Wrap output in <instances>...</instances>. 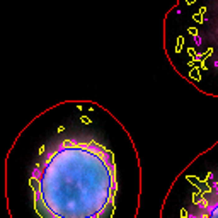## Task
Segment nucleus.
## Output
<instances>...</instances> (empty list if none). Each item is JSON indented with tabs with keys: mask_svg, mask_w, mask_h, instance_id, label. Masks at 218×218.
<instances>
[{
	"mask_svg": "<svg viewBox=\"0 0 218 218\" xmlns=\"http://www.w3.org/2000/svg\"><path fill=\"white\" fill-rule=\"evenodd\" d=\"M159 218H218V141L174 177Z\"/></svg>",
	"mask_w": 218,
	"mask_h": 218,
	"instance_id": "f03ea898",
	"label": "nucleus"
},
{
	"mask_svg": "<svg viewBox=\"0 0 218 218\" xmlns=\"http://www.w3.org/2000/svg\"><path fill=\"white\" fill-rule=\"evenodd\" d=\"M10 218H136L141 164L126 126L94 101L45 109L5 159Z\"/></svg>",
	"mask_w": 218,
	"mask_h": 218,
	"instance_id": "f257e3e1",
	"label": "nucleus"
}]
</instances>
